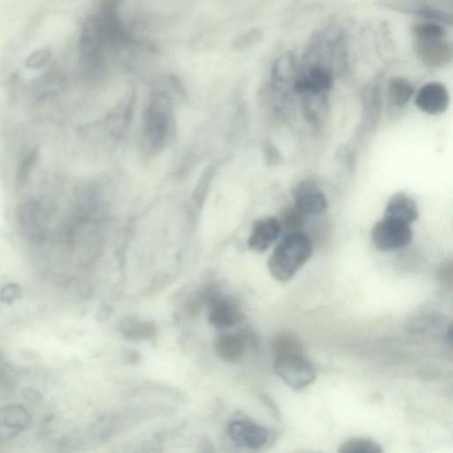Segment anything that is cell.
I'll use <instances>...</instances> for the list:
<instances>
[{
  "mask_svg": "<svg viewBox=\"0 0 453 453\" xmlns=\"http://www.w3.org/2000/svg\"><path fill=\"white\" fill-rule=\"evenodd\" d=\"M312 251V242L308 235L299 231L288 232L269 257V272L277 280L286 282L310 259Z\"/></svg>",
  "mask_w": 453,
  "mask_h": 453,
  "instance_id": "1",
  "label": "cell"
},
{
  "mask_svg": "<svg viewBox=\"0 0 453 453\" xmlns=\"http://www.w3.org/2000/svg\"><path fill=\"white\" fill-rule=\"evenodd\" d=\"M173 127V110L169 97L162 92L154 93L145 110L144 138L154 150L166 143Z\"/></svg>",
  "mask_w": 453,
  "mask_h": 453,
  "instance_id": "2",
  "label": "cell"
},
{
  "mask_svg": "<svg viewBox=\"0 0 453 453\" xmlns=\"http://www.w3.org/2000/svg\"><path fill=\"white\" fill-rule=\"evenodd\" d=\"M273 370L284 383L296 390L307 388L316 379L315 370L303 354L274 357Z\"/></svg>",
  "mask_w": 453,
  "mask_h": 453,
  "instance_id": "3",
  "label": "cell"
},
{
  "mask_svg": "<svg viewBox=\"0 0 453 453\" xmlns=\"http://www.w3.org/2000/svg\"><path fill=\"white\" fill-rule=\"evenodd\" d=\"M371 237L379 250L391 251L408 245L412 230L407 223L384 217L373 226Z\"/></svg>",
  "mask_w": 453,
  "mask_h": 453,
  "instance_id": "4",
  "label": "cell"
},
{
  "mask_svg": "<svg viewBox=\"0 0 453 453\" xmlns=\"http://www.w3.org/2000/svg\"><path fill=\"white\" fill-rule=\"evenodd\" d=\"M227 434L236 445L255 450L269 445L273 439L269 429L250 419L231 421Z\"/></svg>",
  "mask_w": 453,
  "mask_h": 453,
  "instance_id": "5",
  "label": "cell"
},
{
  "mask_svg": "<svg viewBox=\"0 0 453 453\" xmlns=\"http://www.w3.org/2000/svg\"><path fill=\"white\" fill-rule=\"evenodd\" d=\"M333 85L331 71L322 65H313L296 76L293 88L303 96H326Z\"/></svg>",
  "mask_w": 453,
  "mask_h": 453,
  "instance_id": "6",
  "label": "cell"
},
{
  "mask_svg": "<svg viewBox=\"0 0 453 453\" xmlns=\"http://www.w3.org/2000/svg\"><path fill=\"white\" fill-rule=\"evenodd\" d=\"M293 194L295 206L304 215H319L328 207L325 194L311 180L299 182Z\"/></svg>",
  "mask_w": 453,
  "mask_h": 453,
  "instance_id": "7",
  "label": "cell"
},
{
  "mask_svg": "<svg viewBox=\"0 0 453 453\" xmlns=\"http://www.w3.org/2000/svg\"><path fill=\"white\" fill-rule=\"evenodd\" d=\"M417 58L430 67H442L452 57L450 44L444 39L415 40L413 45Z\"/></svg>",
  "mask_w": 453,
  "mask_h": 453,
  "instance_id": "8",
  "label": "cell"
},
{
  "mask_svg": "<svg viewBox=\"0 0 453 453\" xmlns=\"http://www.w3.org/2000/svg\"><path fill=\"white\" fill-rule=\"evenodd\" d=\"M415 104L423 112L436 115L446 111L449 104V96L442 84L428 82L418 89Z\"/></svg>",
  "mask_w": 453,
  "mask_h": 453,
  "instance_id": "9",
  "label": "cell"
},
{
  "mask_svg": "<svg viewBox=\"0 0 453 453\" xmlns=\"http://www.w3.org/2000/svg\"><path fill=\"white\" fill-rule=\"evenodd\" d=\"M281 225L273 217L259 219L252 226L249 246L256 251L266 250L279 237Z\"/></svg>",
  "mask_w": 453,
  "mask_h": 453,
  "instance_id": "10",
  "label": "cell"
},
{
  "mask_svg": "<svg viewBox=\"0 0 453 453\" xmlns=\"http://www.w3.org/2000/svg\"><path fill=\"white\" fill-rule=\"evenodd\" d=\"M30 415L21 405L11 404L0 408V439L14 437L29 424Z\"/></svg>",
  "mask_w": 453,
  "mask_h": 453,
  "instance_id": "11",
  "label": "cell"
},
{
  "mask_svg": "<svg viewBox=\"0 0 453 453\" xmlns=\"http://www.w3.org/2000/svg\"><path fill=\"white\" fill-rule=\"evenodd\" d=\"M246 343L245 336L241 334H223L215 339V353L222 361L234 364L243 357Z\"/></svg>",
  "mask_w": 453,
  "mask_h": 453,
  "instance_id": "12",
  "label": "cell"
},
{
  "mask_svg": "<svg viewBox=\"0 0 453 453\" xmlns=\"http://www.w3.org/2000/svg\"><path fill=\"white\" fill-rule=\"evenodd\" d=\"M418 211L414 200L404 193H396L388 200L384 217L411 224L418 219Z\"/></svg>",
  "mask_w": 453,
  "mask_h": 453,
  "instance_id": "13",
  "label": "cell"
},
{
  "mask_svg": "<svg viewBox=\"0 0 453 453\" xmlns=\"http://www.w3.org/2000/svg\"><path fill=\"white\" fill-rule=\"evenodd\" d=\"M241 319V313L235 305L226 300H216L208 315L209 323L217 329L234 326Z\"/></svg>",
  "mask_w": 453,
  "mask_h": 453,
  "instance_id": "14",
  "label": "cell"
},
{
  "mask_svg": "<svg viewBox=\"0 0 453 453\" xmlns=\"http://www.w3.org/2000/svg\"><path fill=\"white\" fill-rule=\"evenodd\" d=\"M413 93V86L403 77H394L390 79L387 86L388 103L395 107H402L407 104Z\"/></svg>",
  "mask_w": 453,
  "mask_h": 453,
  "instance_id": "15",
  "label": "cell"
},
{
  "mask_svg": "<svg viewBox=\"0 0 453 453\" xmlns=\"http://www.w3.org/2000/svg\"><path fill=\"white\" fill-rule=\"evenodd\" d=\"M271 345L274 357L303 354L300 340L296 335L289 332L277 334L273 338Z\"/></svg>",
  "mask_w": 453,
  "mask_h": 453,
  "instance_id": "16",
  "label": "cell"
},
{
  "mask_svg": "<svg viewBox=\"0 0 453 453\" xmlns=\"http://www.w3.org/2000/svg\"><path fill=\"white\" fill-rule=\"evenodd\" d=\"M381 446L377 441L362 437H355L343 441L338 448L340 453H381Z\"/></svg>",
  "mask_w": 453,
  "mask_h": 453,
  "instance_id": "17",
  "label": "cell"
},
{
  "mask_svg": "<svg viewBox=\"0 0 453 453\" xmlns=\"http://www.w3.org/2000/svg\"><path fill=\"white\" fill-rule=\"evenodd\" d=\"M412 34L417 40L445 38V29L436 21L417 23L412 27Z\"/></svg>",
  "mask_w": 453,
  "mask_h": 453,
  "instance_id": "18",
  "label": "cell"
},
{
  "mask_svg": "<svg viewBox=\"0 0 453 453\" xmlns=\"http://www.w3.org/2000/svg\"><path fill=\"white\" fill-rule=\"evenodd\" d=\"M19 218L20 224L25 227V231L27 234L33 236L39 234V231H41V222L37 207L34 203H29L20 210Z\"/></svg>",
  "mask_w": 453,
  "mask_h": 453,
  "instance_id": "19",
  "label": "cell"
},
{
  "mask_svg": "<svg viewBox=\"0 0 453 453\" xmlns=\"http://www.w3.org/2000/svg\"><path fill=\"white\" fill-rule=\"evenodd\" d=\"M123 334L129 338L140 339L152 337L156 328L151 323L129 320L124 323Z\"/></svg>",
  "mask_w": 453,
  "mask_h": 453,
  "instance_id": "20",
  "label": "cell"
},
{
  "mask_svg": "<svg viewBox=\"0 0 453 453\" xmlns=\"http://www.w3.org/2000/svg\"><path fill=\"white\" fill-rule=\"evenodd\" d=\"M38 154V150L35 148L31 150L20 161L17 172V182L19 185L22 186L27 180V178L37 161Z\"/></svg>",
  "mask_w": 453,
  "mask_h": 453,
  "instance_id": "21",
  "label": "cell"
},
{
  "mask_svg": "<svg viewBox=\"0 0 453 453\" xmlns=\"http://www.w3.org/2000/svg\"><path fill=\"white\" fill-rule=\"evenodd\" d=\"M303 214L295 205L293 207L287 208L281 216V222L288 230L298 231L303 223Z\"/></svg>",
  "mask_w": 453,
  "mask_h": 453,
  "instance_id": "22",
  "label": "cell"
},
{
  "mask_svg": "<svg viewBox=\"0 0 453 453\" xmlns=\"http://www.w3.org/2000/svg\"><path fill=\"white\" fill-rule=\"evenodd\" d=\"M51 52L49 49L41 48L29 54L25 60V66L28 69H39L44 66L50 59Z\"/></svg>",
  "mask_w": 453,
  "mask_h": 453,
  "instance_id": "23",
  "label": "cell"
},
{
  "mask_svg": "<svg viewBox=\"0 0 453 453\" xmlns=\"http://www.w3.org/2000/svg\"><path fill=\"white\" fill-rule=\"evenodd\" d=\"M21 294V288L15 283H9L4 286L0 290V301L5 303H12Z\"/></svg>",
  "mask_w": 453,
  "mask_h": 453,
  "instance_id": "24",
  "label": "cell"
},
{
  "mask_svg": "<svg viewBox=\"0 0 453 453\" xmlns=\"http://www.w3.org/2000/svg\"><path fill=\"white\" fill-rule=\"evenodd\" d=\"M260 36L261 34L258 30H251L242 35H240L234 43L235 48H247L250 45L255 43Z\"/></svg>",
  "mask_w": 453,
  "mask_h": 453,
  "instance_id": "25",
  "label": "cell"
},
{
  "mask_svg": "<svg viewBox=\"0 0 453 453\" xmlns=\"http://www.w3.org/2000/svg\"><path fill=\"white\" fill-rule=\"evenodd\" d=\"M438 280L442 284H449L452 282V263L451 261L443 263L438 269Z\"/></svg>",
  "mask_w": 453,
  "mask_h": 453,
  "instance_id": "26",
  "label": "cell"
}]
</instances>
